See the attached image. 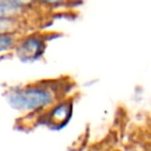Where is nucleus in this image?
Masks as SVG:
<instances>
[{"label":"nucleus","mask_w":151,"mask_h":151,"mask_svg":"<svg viewBox=\"0 0 151 151\" xmlns=\"http://www.w3.org/2000/svg\"><path fill=\"white\" fill-rule=\"evenodd\" d=\"M7 104L22 113H41L57 103L54 90L45 85H27L9 88L5 93Z\"/></svg>","instance_id":"1"},{"label":"nucleus","mask_w":151,"mask_h":151,"mask_svg":"<svg viewBox=\"0 0 151 151\" xmlns=\"http://www.w3.org/2000/svg\"><path fill=\"white\" fill-rule=\"evenodd\" d=\"M73 114V101L68 99L59 100L47 109L42 114V122L50 129L60 130L65 127Z\"/></svg>","instance_id":"2"},{"label":"nucleus","mask_w":151,"mask_h":151,"mask_svg":"<svg viewBox=\"0 0 151 151\" xmlns=\"http://www.w3.org/2000/svg\"><path fill=\"white\" fill-rule=\"evenodd\" d=\"M44 50L42 41L38 38H28L21 42V45L18 48V55L22 59L31 60L35 59L41 54Z\"/></svg>","instance_id":"3"},{"label":"nucleus","mask_w":151,"mask_h":151,"mask_svg":"<svg viewBox=\"0 0 151 151\" xmlns=\"http://www.w3.org/2000/svg\"><path fill=\"white\" fill-rule=\"evenodd\" d=\"M33 0H0V18L15 19L19 12Z\"/></svg>","instance_id":"4"},{"label":"nucleus","mask_w":151,"mask_h":151,"mask_svg":"<svg viewBox=\"0 0 151 151\" xmlns=\"http://www.w3.org/2000/svg\"><path fill=\"white\" fill-rule=\"evenodd\" d=\"M15 28L14 19H5L0 18V34H9Z\"/></svg>","instance_id":"5"},{"label":"nucleus","mask_w":151,"mask_h":151,"mask_svg":"<svg viewBox=\"0 0 151 151\" xmlns=\"http://www.w3.org/2000/svg\"><path fill=\"white\" fill-rule=\"evenodd\" d=\"M14 45V39L11 34H0V53L8 51Z\"/></svg>","instance_id":"6"},{"label":"nucleus","mask_w":151,"mask_h":151,"mask_svg":"<svg viewBox=\"0 0 151 151\" xmlns=\"http://www.w3.org/2000/svg\"><path fill=\"white\" fill-rule=\"evenodd\" d=\"M41 1H44L46 4H50V5H59V4L64 2L65 0H41Z\"/></svg>","instance_id":"7"}]
</instances>
